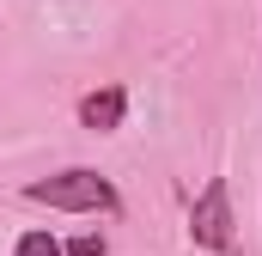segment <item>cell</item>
<instances>
[{
  "mask_svg": "<svg viewBox=\"0 0 262 256\" xmlns=\"http://www.w3.org/2000/svg\"><path fill=\"white\" fill-rule=\"evenodd\" d=\"M18 195H25L31 207H55V214H122L116 183H110L104 171H92V165H67L55 177H31Z\"/></svg>",
  "mask_w": 262,
  "mask_h": 256,
  "instance_id": "6da1fadb",
  "label": "cell"
},
{
  "mask_svg": "<svg viewBox=\"0 0 262 256\" xmlns=\"http://www.w3.org/2000/svg\"><path fill=\"white\" fill-rule=\"evenodd\" d=\"M232 232H238V220H232V183L213 177L189 201V244L195 250H213V256H232Z\"/></svg>",
  "mask_w": 262,
  "mask_h": 256,
  "instance_id": "7a4b0ae2",
  "label": "cell"
},
{
  "mask_svg": "<svg viewBox=\"0 0 262 256\" xmlns=\"http://www.w3.org/2000/svg\"><path fill=\"white\" fill-rule=\"evenodd\" d=\"M122 116H128V86H98L79 98V128H92V134H116Z\"/></svg>",
  "mask_w": 262,
  "mask_h": 256,
  "instance_id": "3957f363",
  "label": "cell"
},
{
  "mask_svg": "<svg viewBox=\"0 0 262 256\" xmlns=\"http://www.w3.org/2000/svg\"><path fill=\"white\" fill-rule=\"evenodd\" d=\"M12 256H67V250H61V238H55V232H43V226H37V232H25V238L12 244Z\"/></svg>",
  "mask_w": 262,
  "mask_h": 256,
  "instance_id": "277c9868",
  "label": "cell"
},
{
  "mask_svg": "<svg viewBox=\"0 0 262 256\" xmlns=\"http://www.w3.org/2000/svg\"><path fill=\"white\" fill-rule=\"evenodd\" d=\"M61 250L67 256H104V238H98V232H79V238H67Z\"/></svg>",
  "mask_w": 262,
  "mask_h": 256,
  "instance_id": "5b68a950",
  "label": "cell"
}]
</instances>
